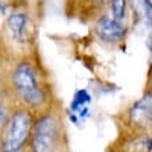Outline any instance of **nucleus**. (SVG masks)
<instances>
[{
    "label": "nucleus",
    "instance_id": "nucleus-1",
    "mask_svg": "<svg viewBox=\"0 0 152 152\" xmlns=\"http://www.w3.org/2000/svg\"><path fill=\"white\" fill-rule=\"evenodd\" d=\"M34 120L31 113L26 110H18L9 116L8 123L3 128L0 151L2 152H23L31 140Z\"/></svg>",
    "mask_w": 152,
    "mask_h": 152
},
{
    "label": "nucleus",
    "instance_id": "nucleus-2",
    "mask_svg": "<svg viewBox=\"0 0 152 152\" xmlns=\"http://www.w3.org/2000/svg\"><path fill=\"white\" fill-rule=\"evenodd\" d=\"M12 84L17 94L24 104L32 108H38L46 102V93L38 81V75L32 64L23 61L14 69L12 73Z\"/></svg>",
    "mask_w": 152,
    "mask_h": 152
},
{
    "label": "nucleus",
    "instance_id": "nucleus-3",
    "mask_svg": "<svg viewBox=\"0 0 152 152\" xmlns=\"http://www.w3.org/2000/svg\"><path fill=\"white\" fill-rule=\"evenodd\" d=\"M62 128L58 119L52 114L41 116L34 122L29 151L31 152H58L61 149Z\"/></svg>",
    "mask_w": 152,
    "mask_h": 152
},
{
    "label": "nucleus",
    "instance_id": "nucleus-4",
    "mask_svg": "<svg viewBox=\"0 0 152 152\" xmlns=\"http://www.w3.org/2000/svg\"><path fill=\"white\" fill-rule=\"evenodd\" d=\"M125 26L122 24V21L119 20H114L113 17L104 15L100 17L97 21V26H96V34L102 41L105 43H117L120 41L122 38L125 37Z\"/></svg>",
    "mask_w": 152,
    "mask_h": 152
},
{
    "label": "nucleus",
    "instance_id": "nucleus-5",
    "mask_svg": "<svg viewBox=\"0 0 152 152\" xmlns=\"http://www.w3.org/2000/svg\"><path fill=\"white\" fill-rule=\"evenodd\" d=\"M131 122L138 126H152V96L148 94L131 108Z\"/></svg>",
    "mask_w": 152,
    "mask_h": 152
},
{
    "label": "nucleus",
    "instance_id": "nucleus-6",
    "mask_svg": "<svg viewBox=\"0 0 152 152\" xmlns=\"http://www.w3.org/2000/svg\"><path fill=\"white\" fill-rule=\"evenodd\" d=\"M91 102V96L87 90H79L73 96L72 105H70V114L73 122H84L88 116V107Z\"/></svg>",
    "mask_w": 152,
    "mask_h": 152
},
{
    "label": "nucleus",
    "instance_id": "nucleus-7",
    "mask_svg": "<svg viewBox=\"0 0 152 152\" xmlns=\"http://www.w3.org/2000/svg\"><path fill=\"white\" fill-rule=\"evenodd\" d=\"M28 26H29V20L26 14H23V12L11 14L6 21V28L15 41H24L26 34H28Z\"/></svg>",
    "mask_w": 152,
    "mask_h": 152
},
{
    "label": "nucleus",
    "instance_id": "nucleus-8",
    "mask_svg": "<svg viewBox=\"0 0 152 152\" xmlns=\"http://www.w3.org/2000/svg\"><path fill=\"white\" fill-rule=\"evenodd\" d=\"M132 149L134 152H152V138L148 135L137 138L132 143Z\"/></svg>",
    "mask_w": 152,
    "mask_h": 152
},
{
    "label": "nucleus",
    "instance_id": "nucleus-9",
    "mask_svg": "<svg viewBox=\"0 0 152 152\" xmlns=\"http://www.w3.org/2000/svg\"><path fill=\"white\" fill-rule=\"evenodd\" d=\"M125 8H126V0H111V15L114 20L122 21L125 17Z\"/></svg>",
    "mask_w": 152,
    "mask_h": 152
},
{
    "label": "nucleus",
    "instance_id": "nucleus-10",
    "mask_svg": "<svg viewBox=\"0 0 152 152\" xmlns=\"http://www.w3.org/2000/svg\"><path fill=\"white\" fill-rule=\"evenodd\" d=\"M8 120H9L8 110L3 105H0V128H5V125L8 123Z\"/></svg>",
    "mask_w": 152,
    "mask_h": 152
}]
</instances>
